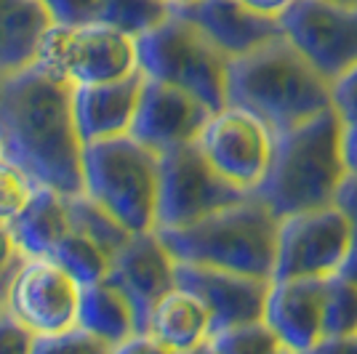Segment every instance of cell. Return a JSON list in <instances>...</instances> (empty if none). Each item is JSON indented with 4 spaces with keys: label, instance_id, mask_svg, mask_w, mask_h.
Instances as JSON below:
<instances>
[{
    "label": "cell",
    "instance_id": "cell-1",
    "mask_svg": "<svg viewBox=\"0 0 357 354\" xmlns=\"http://www.w3.org/2000/svg\"><path fill=\"white\" fill-rule=\"evenodd\" d=\"M6 160L61 194L86 192V144L75 120V83L35 64L0 83Z\"/></svg>",
    "mask_w": 357,
    "mask_h": 354
},
{
    "label": "cell",
    "instance_id": "cell-2",
    "mask_svg": "<svg viewBox=\"0 0 357 354\" xmlns=\"http://www.w3.org/2000/svg\"><path fill=\"white\" fill-rule=\"evenodd\" d=\"M344 133L347 125L336 107L275 133L269 168L253 194L261 197L278 219L333 206L344 176L349 174Z\"/></svg>",
    "mask_w": 357,
    "mask_h": 354
},
{
    "label": "cell",
    "instance_id": "cell-3",
    "mask_svg": "<svg viewBox=\"0 0 357 354\" xmlns=\"http://www.w3.org/2000/svg\"><path fill=\"white\" fill-rule=\"evenodd\" d=\"M227 104L253 112L272 133H283L333 107V83L283 32L229 61Z\"/></svg>",
    "mask_w": 357,
    "mask_h": 354
},
{
    "label": "cell",
    "instance_id": "cell-4",
    "mask_svg": "<svg viewBox=\"0 0 357 354\" xmlns=\"http://www.w3.org/2000/svg\"><path fill=\"white\" fill-rule=\"evenodd\" d=\"M155 232L176 261L219 266L269 280L275 277L280 219L256 194L195 224Z\"/></svg>",
    "mask_w": 357,
    "mask_h": 354
},
{
    "label": "cell",
    "instance_id": "cell-5",
    "mask_svg": "<svg viewBox=\"0 0 357 354\" xmlns=\"http://www.w3.org/2000/svg\"><path fill=\"white\" fill-rule=\"evenodd\" d=\"M86 194L131 232H149L158 224L160 155L136 141L131 133L86 144L83 155Z\"/></svg>",
    "mask_w": 357,
    "mask_h": 354
},
{
    "label": "cell",
    "instance_id": "cell-6",
    "mask_svg": "<svg viewBox=\"0 0 357 354\" xmlns=\"http://www.w3.org/2000/svg\"><path fill=\"white\" fill-rule=\"evenodd\" d=\"M136 54L139 70L147 77L190 91L213 112L227 107L232 56H227L187 16L174 11L160 27L136 38Z\"/></svg>",
    "mask_w": 357,
    "mask_h": 354
},
{
    "label": "cell",
    "instance_id": "cell-7",
    "mask_svg": "<svg viewBox=\"0 0 357 354\" xmlns=\"http://www.w3.org/2000/svg\"><path fill=\"white\" fill-rule=\"evenodd\" d=\"M38 64L75 86L118 80L139 70L136 40L105 22L54 24L43 40Z\"/></svg>",
    "mask_w": 357,
    "mask_h": 354
},
{
    "label": "cell",
    "instance_id": "cell-8",
    "mask_svg": "<svg viewBox=\"0 0 357 354\" xmlns=\"http://www.w3.org/2000/svg\"><path fill=\"white\" fill-rule=\"evenodd\" d=\"M248 190H240L213 168L197 141L160 152V192H158V224L155 229L187 226L211 213L245 200Z\"/></svg>",
    "mask_w": 357,
    "mask_h": 354
},
{
    "label": "cell",
    "instance_id": "cell-9",
    "mask_svg": "<svg viewBox=\"0 0 357 354\" xmlns=\"http://www.w3.org/2000/svg\"><path fill=\"white\" fill-rule=\"evenodd\" d=\"M352 224L336 203L280 219L278 261L272 280L331 277L352 248Z\"/></svg>",
    "mask_w": 357,
    "mask_h": 354
},
{
    "label": "cell",
    "instance_id": "cell-10",
    "mask_svg": "<svg viewBox=\"0 0 357 354\" xmlns=\"http://www.w3.org/2000/svg\"><path fill=\"white\" fill-rule=\"evenodd\" d=\"M280 22L285 35L331 83L357 64V3L294 0Z\"/></svg>",
    "mask_w": 357,
    "mask_h": 354
},
{
    "label": "cell",
    "instance_id": "cell-11",
    "mask_svg": "<svg viewBox=\"0 0 357 354\" xmlns=\"http://www.w3.org/2000/svg\"><path fill=\"white\" fill-rule=\"evenodd\" d=\"M275 133L264 120L243 107L227 104L213 112L203 128L197 147L208 162L240 190L253 192L269 168Z\"/></svg>",
    "mask_w": 357,
    "mask_h": 354
},
{
    "label": "cell",
    "instance_id": "cell-12",
    "mask_svg": "<svg viewBox=\"0 0 357 354\" xmlns=\"http://www.w3.org/2000/svg\"><path fill=\"white\" fill-rule=\"evenodd\" d=\"M83 285L54 259H24L16 269L8 311L35 336H51L77 325Z\"/></svg>",
    "mask_w": 357,
    "mask_h": 354
},
{
    "label": "cell",
    "instance_id": "cell-13",
    "mask_svg": "<svg viewBox=\"0 0 357 354\" xmlns=\"http://www.w3.org/2000/svg\"><path fill=\"white\" fill-rule=\"evenodd\" d=\"M176 285L192 291L208 307L211 336H216L227 328L264 320L272 280L219 266L176 261Z\"/></svg>",
    "mask_w": 357,
    "mask_h": 354
},
{
    "label": "cell",
    "instance_id": "cell-14",
    "mask_svg": "<svg viewBox=\"0 0 357 354\" xmlns=\"http://www.w3.org/2000/svg\"><path fill=\"white\" fill-rule=\"evenodd\" d=\"M211 115L213 109L195 93L147 77L136 107L131 136L160 155L197 141L203 128L208 125Z\"/></svg>",
    "mask_w": 357,
    "mask_h": 354
},
{
    "label": "cell",
    "instance_id": "cell-15",
    "mask_svg": "<svg viewBox=\"0 0 357 354\" xmlns=\"http://www.w3.org/2000/svg\"><path fill=\"white\" fill-rule=\"evenodd\" d=\"M105 280L131 301L139 333H147L155 307L165 293L176 288V259L155 229L136 232L112 259Z\"/></svg>",
    "mask_w": 357,
    "mask_h": 354
},
{
    "label": "cell",
    "instance_id": "cell-16",
    "mask_svg": "<svg viewBox=\"0 0 357 354\" xmlns=\"http://www.w3.org/2000/svg\"><path fill=\"white\" fill-rule=\"evenodd\" d=\"M264 320L283 341L285 352H314L326 336V277L272 280Z\"/></svg>",
    "mask_w": 357,
    "mask_h": 354
},
{
    "label": "cell",
    "instance_id": "cell-17",
    "mask_svg": "<svg viewBox=\"0 0 357 354\" xmlns=\"http://www.w3.org/2000/svg\"><path fill=\"white\" fill-rule=\"evenodd\" d=\"M174 11L195 22L232 59L285 32L280 16L259 14L243 0H195L187 6H174Z\"/></svg>",
    "mask_w": 357,
    "mask_h": 354
},
{
    "label": "cell",
    "instance_id": "cell-18",
    "mask_svg": "<svg viewBox=\"0 0 357 354\" xmlns=\"http://www.w3.org/2000/svg\"><path fill=\"white\" fill-rule=\"evenodd\" d=\"M144 80L147 75L136 70L118 80L75 86V120L83 144L131 133Z\"/></svg>",
    "mask_w": 357,
    "mask_h": 354
},
{
    "label": "cell",
    "instance_id": "cell-19",
    "mask_svg": "<svg viewBox=\"0 0 357 354\" xmlns=\"http://www.w3.org/2000/svg\"><path fill=\"white\" fill-rule=\"evenodd\" d=\"M54 24L45 0H0V77L35 67Z\"/></svg>",
    "mask_w": 357,
    "mask_h": 354
},
{
    "label": "cell",
    "instance_id": "cell-20",
    "mask_svg": "<svg viewBox=\"0 0 357 354\" xmlns=\"http://www.w3.org/2000/svg\"><path fill=\"white\" fill-rule=\"evenodd\" d=\"M147 330L163 344L165 352H197L208 346L211 311L192 291L176 285L155 307Z\"/></svg>",
    "mask_w": 357,
    "mask_h": 354
},
{
    "label": "cell",
    "instance_id": "cell-21",
    "mask_svg": "<svg viewBox=\"0 0 357 354\" xmlns=\"http://www.w3.org/2000/svg\"><path fill=\"white\" fill-rule=\"evenodd\" d=\"M19 251L27 259H43L56 251L64 237L73 232L67 194L56 192L51 187L38 184L30 203L22 208V213L8 224Z\"/></svg>",
    "mask_w": 357,
    "mask_h": 354
},
{
    "label": "cell",
    "instance_id": "cell-22",
    "mask_svg": "<svg viewBox=\"0 0 357 354\" xmlns=\"http://www.w3.org/2000/svg\"><path fill=\"white\" fill-rule=\"evenodd\" d=\"M77 325L86 328L93 339L102 341L107 352H118L126 341L139 333L131 301L107 280L83 285Z\"/></svg>",
    "mask_w": 357,
    "mask_h": 354
},
{
    "label": "cell",
    "instance_id": "cell-23",
    "mask_svg": "<svg viewBox=\"0 0 357 354\" xmlns=\"http://www.w3.org/2000/svg\"><path fill=\"white\" fill-rule=\"evenodd\" d=\"M67 210H70V222H73L75 232L93 240L109 259H115L123 251V245L134 237V232L120 222L118 216H112L105 206H99L86 192L67 194Z\"/></svg>",
    "mask_w": 357,
    "mask_h": 354
},
{
    "label": "cell",
    "instance_id": "cell-24",
    "mask_svg": "<svg viewBox=\"0 0 357 354\" xmlns=\"http://www.w3.org/2000/svg\"><path fill=\"white\" fill-rule=\"evenodd\" d=\"M171 14H174L171 0H105L99 22L131 35L136 40L149 30L160 27Z\"/></svg>",
    "mask_w": 357,
    "mask_h": 354
},
{
    "label": "cell",
    "instance_id": "cell-25",
    "mask_svg": "<svg viewBox=\"0 0 357 354\" xmlns=\"http://www.w3.org/2000/svg\"><path fill=\"white\" fill-rule=\"evenodd\" d=\"M48 259H54L59 266H64L80 285H93L102 282L112 266V259L107 256L93 240H89L80 232H70V235L56 245V251Z\"/></svg>",
    "mask_w": 357,
    "mask_h": 354
},
{
    "label": "cell",
    "instance_id": "cell-26",
    "mask_svg": "<svg viewBox=\"0 0 357 354\" xmlns=\"http://www.w3.org/2000/svg\"><path fill=\"white\" fill-rule=\"evenodd\" d=\"M211 352H227V354H269V352H285L283 341L278 333L269 328L267 320L256 323H243L235 328H227L222 333L211 336L208 346Z\"/></svg>",
    "mask_w": 357,
    "mask_h": 354
},
{
    "label": "cell",
    "instance_id": "cell-27",
    "mask_svg": "<svg viewBox=\"0 0 357 354\" xmlns=\"http://www.w3.org/2000/svg\"><path fill=\"white\" fill-rule=\"evenodd\" d=\"M323 339L355 336L357 333V282L342 275L326 277V320Z\"/></svg>",
    "mask_w": 357,
    "mask_h": 354
},
{
    "label": "cell",
    "instance_id": "cell-28",
    "mask_svg": "<svg viewBox=\"0 0 357 354\" xmlns=\"http://www.w3.org/2000/svg\"><path fill=\"white\" fill-rule=\"evenodd\" d=\"M38 190V181H32L22 168L14 162H0V224L14 222L22 213V208L30 203V197Z\"/></svg>",
    "mask_w": 357,
    "mask_h": 354
},
{
    "label": "cell",
    "instance_id": "cell-29",
    "mask_svg": "<svg viewBox=\"0 0 357 354\" xmlns=\"http://www.w3.org/2000/svg\"><path fill=\"white\" fill-rule=\"evenodd\" d=\"M32 352H107V346L99 339H93L86 328L73 325V328L51 333V336H38Z\"/></svg>",
    "mask_w": 357,
    "mask_h": 354
},
{
    "label": "cell",
    "instance_id": "cell-30",
    "mask_svg": "<svg viewBox=\"0 0 357 354\" xmlns=\"http://www.w3.org/2000/svg\"><path fill=\"white\" fill-rule=\"evenodd\" d=\"M105 0H45L56 24H89L99 22Z\"/></svg>",
    "mask_w": 357,
    "mask_h": 354
},
{
    "label": "cell",
    "instance_id": "cell-31",
    "mask_svg": "<svg viewBox=\"0 0 357 354\" xmlns=\"http://www.w3.org/2000/svg\"><path fill=\"white\" fill-rule=\"evenodd\" d=\"M35 339L38 336L11 311L0 314V354H30L35 349Z\"/></svg>",
    "mask_w": 357,
    "mask_h": 354
},
{
    "label": "cell",
    "instance_id": "cell-32",
    "mask_svg": "<svg viewBox=\"0 0 357 354\" xmlns=\"http://www.w3.org/2000/svg\"><path fill=\"white\" fill-rule=\"evenodd\" d=\"M333 107L347 128H357V64L333 83Z\"/></svg>",
    "mask_w": 357,
    "mask_h": 354
},
{
    "label": "cell",
    "instance_id": "cell-33",
    "mask_svg": "<svg viewBox=\"0 0 357 354\" xmlns=\"http://www.w3.org/2000/svg\"><path fill=\"white\" fill-rule=\"evenodd\" d=\"M336 206L342 208L344 216L349 219L352 232H355V240H357V174L355 171H349V174L344 176L342 187H339V192H336Z\"/></svg>",
    "mask_w": 357,
    "mask_h": 354
},
{
    "label": "cell",
    "instance_id": "cell-34",
    "mask_svg": "<svg viewBox=\"0 0 357 354\" xmlns=\"http://www.w3.org/2000/svg\"><path fill=\"white\" fill-rule=\"evenodd\" d=\"M24 259H27V256L19 251L11 229H8L6 224H0V269H6V266H11V264H19V261H24Z\"/></svg>",
    "mask_w": 357,
    "mask_h": 354
},
{
    "label": "cell",
    "instance_id": "cell-35",
    "mask_svg": "<svg viewBox=\"0 0 357 354\" xmlns=\"http://www.w3.org/2000/svg\"><path fill=\"white\" fill-rule=\"evenodd\" d=\"M248 8L259 11V14H267V16H280L294 3V0H243Z\"/></svg>",
    "mask_w": 357,
    "mask_h": 354
},
{
    "label": "cell",
    "instance_id": "cell-36",
    "mask_svg": "<svg viewBox=\"0 0 357 354\" xmlns=\"http://www.w3.org/2000/svg\"><path fill=\"white\" fill-rule=\"evenodd\" d=\"M19 266H22V261L0 269V309H8V295H11V285H14L16 269H19Z\"/></svg>",
    "mask_w": 357,
    "mask_h": 354
},
{
    "label": "cell",
    "instance_id": "cell-37",
    "mask_svg": "<svg viewBox=\"0 0 357 354\" xmlns=\"http://www.w3.org/2000/svg\"><path fill=\"white\" fill-rule=\"evenodd\" d=\"M344 157H347V168L357 174V128H347L344 133Z\"/></svg>",
    "mask_w": 357,
    "mask_h": 354
},
{
    "label": "cell",
    "instance_id": "cell-38",
    "mask_svg": "<svg viewBox=\"0 0 357 354\" xmlns=\"http://www.w3.org/2000/svg\"><path fill=\"white\" fill-rule=\"evenodd\" d=\"M336 275H342L347 280L357 282V240H352V248H349V253H347V259H344V264L339 266Z\"/></svg>",
    "mask_w": 357,
    "mask_h": 354
},
{
    "label": "cell",
    "instance_id": "cell-39",
    "mask_svg": "<svg viewBox=\"0 0 357 354\" xmlns=\"http://www.w3.org/2000/svg\"><path fill=\"white\" fill-rule=\"evenodd\" d=\"M6 160V141H3V131H0V162Z\"/></svg>",
    "mask_w": 357,
    "mask_h": 354
},
{
    "label": "cell",
    "instance_id": "cell-40",
    "mask_svg": "<svg viewBox=\"0 0 357 354\" xmlns=\"http://www.w3.org/2000/svg\"><path fill=\"white\" fill-rule=\"evenodd\" d=\"M174 6H187V3H195V0H171Z\"/></svg>",
    "mask_w": 357,
    "mask_h": 354
},
{
    "label": "cell",
    "instance_id": "cell-41",
    "mask_svg": "<svg viewBox=\"0 0 357 354\" xmlns=\"http://www.w3.org/2000/svg\"><path fill=\"white\" fill-rule=\"evenodd\" d=\"M342 3H357V0H342Z\"/></svg>",
    "mask_w": 357,
    "mask_h": 354
},
{
    "label": "cell",
    "instance_id": "cell-42",
    "mask_svg": "<svg viewBox=\"0 0 357 354\" xmlns=\"http://www.w3.org/2000/svg\"><path fill=\"white\" fill-rule=\"evenodd\" d=\"M3 311H8V309H0V314H3Z\"/></svg>",
    "mask_w": 357,
    "mask_h": 354
},
{
    "label": "cell",
    "instance_id": "cell-43",
    "mask_svg": "<svg viewBox=\"0 0 357 354\" xmlns=\"http://www.w3.org/2000/svg\"><path fill=\"white\" fill-rule=\"evenodd\" d=\"M3 80H6V77H0V83H3Z\"/></svg>",
    "mask_w": 357,
    "mask_h": 354
}]
</instances>
